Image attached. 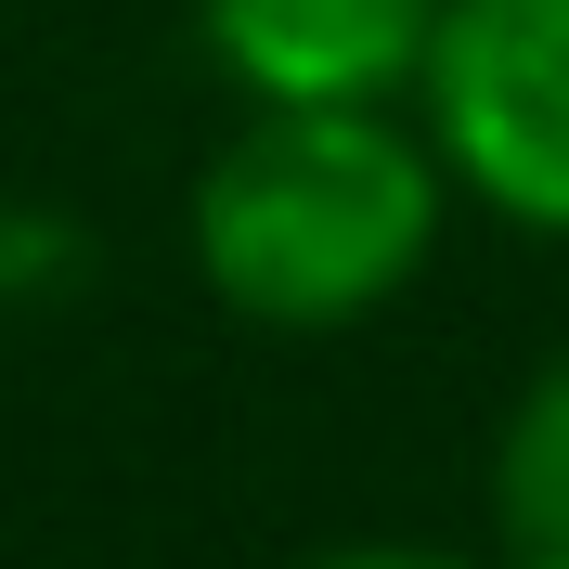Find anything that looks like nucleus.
<instances>
[{"label":"nucleus","instance_id":"3","mask_svg":"<svg viewBox=\"0 0 569 569\" xmlns=\"http://www.w3.org/2000/svg\"><path fill=\"white\" fill-rule=\"evenodd\" d=\"M194 39L247 104H401L440 0H194Z\"/></svg>","mask_w":569,"mask_h":569},{"label":"nucleus","instance_id":"5","mask_svg":"<svg viewBox=\"0 0 569 569\" xmlns=\"http://www.w3.org/2000/svg\"><path fill=\"white\" fill-rule=\"evenodd\" d=\"M298 569H479V557H440V543H337V557H298Z\"/></svg>","mask_w":569,"mask_h":569},{"label":"nucleus","instance_id":"2","mask_svg":"<svg viewBox=\"0 0 569 569\" xmlns=\"http://www.w3.org/2000/svg\"><path fill=\"white\" fill-rule=\"evenodd\" d=\"M415 104L453 194L569 247V0H440Z\"/></svg>","mask_w":569,"mask_h":569},{"label":"nucleus","instance_id":"4","mask_svg":"<svg viewBox=\"0 0 569 569\" xmlns=\"http://www.w3.org/2000/svg\"><path fill=\"white\" fill-rule=\"evenodd\" d=\"M492 569H569V350L492 440Z\"/></svg>","mask_w":569,"mask_h":569},{"label":"nucleus","instance_id":"1","mask_svg":"<svg viewBox=\"0 0 569 569\" xmlns=\"http://www.w3.org/2000/svg\"><path fill=\"white\" fill-rule=\"evenodd\" d=\"M453 208L440 142L389 104H247L194 169V272L259 337H350L427 272Z\"/></svg>","mask_w":569,"mask_h":569}]
</instances>
